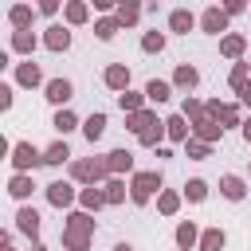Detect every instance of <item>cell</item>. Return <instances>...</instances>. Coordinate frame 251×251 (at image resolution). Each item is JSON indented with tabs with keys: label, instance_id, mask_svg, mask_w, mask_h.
Segmentation results:
<instances>
[{
	"label": "cell",
	"instance_id": "cell-39",
	"mask_svg": "<svg viewBox=\"0 0 251 251\" xmlns=\"http://www.w3.org/2000/svg\"><path fill=\"white\" fill-rule=\"evenodd\" d=\"M141 51H145V55H161V51H165V35H161V31H145V35H141Z\"/></svg>",
	"mask_w": 251,
	"mask_h": 251
},
{
	"label": "cell",
	"instance_id": "cell-11",
	"mask_svg": "<svg viewBox=\"0 0 251 251\" xmlns=\"http://www.w3.org/2000/svg\"><path fill=\"white\" fill-rule=\"evenodd\" d=\"M47 200H51L55 208H71V204L78 200V192H75L71 180H51V184H47Z\"/></svg>",
	"mask_w": 251,
	"mask_h": 251
},
{
	"label": "cell",
	"instance_id": "cell-33",
	"mask_svg": "<svg viewBox=\"0 0 251 251\" xmlns=\"http://www.w3.org/2000/svg\"><path fill=\"white\" fill-rule=\"evenodd\" d=\"M184 200H192V204H204L208 200V180H200V176H192V180H184Z\"/></svg>",
	"mask_w": 251,
	"mask_h": 251
},
{
	"label": "cell",
	"instance_id": "cell-3",
	"mask_svg": "<svg viewBox=\"0 0 251 251\" xmlns=\"http://www.w3.org/2000/svg\"><path fill=\"white\" fill-rule=\"evenodd\" d=\"M204 114L216 118L224 129H227V126H243V106H239V102H220V98H212V102H204Z\"/></svg>",
	"mask_w": 251,
	"mask_h": 251
},
{
	"label": "cell",
	"instance_id": "cell-8",
	"mask_svg": "<svg viewBox=\"0 0 251 251\" xmlns=\"http://www.w3.org/2000/svg\"><path fill=\"white\" fill-rule=\"evenodd\" d=\"M192 137H196V141H204V145H216V141L224 137V126H220L216 118H208V114H204V118H196V122H192Z\"/></svg>",
	"mask_w": 251,
	"mask_h": 251
},
{
	"label": "cell",
	"instance_id": "cell-9",
	"mask_svg": "<svg viewBox=\"0 0 251 251\" xmlns=\"http://www.w3.org/2000/svg\"><path fill=\"white\" fill-rule=\"evenodd\" d=\"M16 227H20L31 243H39V227H43V220H39V212H35L31 204H24V208L16 212Z\"/></svg>",
	"mask_w": 251,
	"mask_h": 251
},
{
	"label": "cell",
	"instance_id": "cell-12",
	"mask_svg": "<svg viewBox=\"0 0 251 251\" xmlns=\"http://www.w3.org/2000/svg\"><path fill=\"white\" fill-rule=\"evenodd\" d=\"M157 122H161V118H157V110H149V106H145V110H137V114H126V129H129L133 137H141V133H145V129H153Z\"/></svg>",
	"mask_w": 251,
	"mask_h": 251
},
{
	"label": "cell",
	"instance_id": "cell-13",
	"mask_svg": "<svg viewBox=\"0 0 251 251\" xmlns=\"http://www.w3.org/2000/svg\"><path fill=\"white\" fill-rule=\"evenodd\" d=\"M243 51H247V39H243L239 31H227V35L220 39V55H224V59H231V63H243Z\"/></svg>",
	"mask_w": 251,
	"mask_h": 251
},
{
	"label": "cell",
	"instance_id": "cell-30",
	"mask_svg": "<svg viewBox=\"0 0 251 251\" xmlns=\"http://www.w3.org/2000/svg\"><path fill=\"white\" fill-rule=\"evenodd\" d=\"M106 126H110V122H106V114H102V110H98V114H90V118H86V122H82V137H86V141H90V145H94V141H98V137H102V133H106Z\"/></svg>",
	"mask_w": 251,
	"mask_h": 251
},
{
	"label": "cell",
	"instance_id": "cell-45",
	"mask_svg": "<svg viewBox=\"0 0 251 251\" xmlns=\"http://www.w3.org/2000/svg\"><path fill=\"white\" fill-rule=\"evenodd\" d=\"M235 98H239V106H251V78H247V82L235 90Z\"/></svg>",
	"mask_w": 251,
	"mask_h": 251
},
{
	"label": "cell",
	"instance_id": "cell-48",
	"mask_svg": "<svg viewBox=\"0 0 251 251\" xmlns=\"http://www.w3.org/2000/svg\"><path fill=\"white\" fill-rule=\"evenodd\" d=\"M239 133H243V141L251 145V118H243V126H239Z\"/></svg>",
	"mask_w": 251,
	"mask_h": 251
},
{
	"label": "cell",
	"instance_id": "cell-14",
	"mask_svg": "<svg viewBox=\"0 0 251 251\" xmlns=\"http://www.w3.org/2000/svg\"><path fill=\"white\" fill-rule=\"evenodd\" d=\"M16 82L20 86H47L43 82V71H39V63H31V59H24V63H16Z\"/></svg>",
	"mask_w": 251,
	"mask_h": 251
},
{
	"label": "cell",
	"instance_id": "cell-17",
	"mask_svg": "<svg viewBox=\"0 0 251 251\" xmlns=\"http://www.w3.org/2000/svg\"><path fill=\"white\" fill-rule=\"evenodd\" d=\"M43 47H47V51H67V47H71V27L51 24V27L43 31Z\"/></svg>",
	"mask_w": 251,
	"mask_h": 251
},
{
	"label": "cell",
	"instance_id": "cell-15",
	"mask_svg": "<svg viewBox=\"0 0 251 251\" xmlns=\"http://www.w3.org/2000/svg\"><path fill=\"white\" fill-rule=\"evenodd\" d=\"M196 82H200V71H196L192 63H180V67L173 71V90H184V94H192V90H196Z\"/></svg>",
	"mask_w": 251,
	"mask_h": 251
},
{
	"label": "cell",
	"instance_id": "cell-42",
	"mask_svg": "<svg viewBox=\"0 0 251 251\" xmlns=\"http://www.w3.org/2000/svg\"><path fill=\"white\" fill-rule=\"evenodd\" d=\"M180 114H184L188 122H196V118H204V102H200V98H192V94H184V102H180Z\"/></svg>",
	"mask_w": 251,
	"mask_h": 251
},
{
	"label": "cell",
	"instance_id": "cell-44",
	"mask_svg": "<svg viewBox=\"0 0 251 251\" xmlns=\"http://www.w3.org/2000/svg\"><path fill=\"white\" fill-rule=\"evenodd\" d=\"M12 102H16V90L4 82V86H0V110H12Z\"/></svg>",
	"mask_w": 251,
	"mask_h": 251
},
{
	"label": "cell",
	"instance_id": "cell-1",
	"mask_svg": "<svg viewBox=\"0 0 251 251\" xmlns=\"http://www.w3.org/2000/svg\"><path fill=\"white\" fill-rule=\"evenodd\" d=\"M71 180L86 184V188H102L110 180V165L106 157H86V161H71Z\"/></svg>",
	"mask_w": 251,
	"mask_h": 251
},
{
	"label": "cell",
	"instance_id": "cell-36",
	"mask_svg": "<svg viewBox=\"0 0 251 251\" xmlns=\"http://www.w3.org/2000/svg\"><path fill=\"white\" fill-rule=\"evenodd\" d=\"M118 106H122L126 114H137V110H145V90H126V94H118Z\"/></svg>",
	"mask_w": 251,
	"mask_h": 251
},
{
	"label": "cell",
	"instance_id": "cell-28",
	"mask_svg": "<svg viewBox=\"0 0 251 251\" xmlns=\"http://www.w3.org/2000/svg\"><path fill=\"white\" fill-rule=\"evenodd\" d=\"M126 192H129V184H126L122 176H110V180L102 184V196H106V204H114V208L126 204Z\"/></svg>",
	"mask_w": 251,
	"mask_h": 251
},
{
	"label": "cell",
	"instance_id": "cell-41",
	"mask_svg": "<svg viewBox=\"0 0 251 251\" xmlns=\"http://www.w3.org/2000/svg\"><path fill=\"white\" fill-rule=\"evenodd\" d=\"M247 78H251V63H235V67H231V75H227V86H231V90H239Z\"/></svg>",
	"mask_w": 251,
	"mask_h": 251
},
{
	"label": "cell",
	"instance_id": "cell-43",
	"mask_svg": "<svg viewBox=\"0 0 251 251\" xmlns=\"http://www.w3.org/2000/svg\"><path fill=\"white\" fill-rule=\"evenodd\" d=\"M63 247H67V251H90V235H71V231H63Z\"/></svg>",
	"mask_w": 251,
	"mask_h": 251
},
{
	"label": "cell",
	"instance_id": "cell-7",
	"mask_svg": "<svg viewBox=\"0 0 251 251\" xmlns=\"http://www.w3.org/2000/svg\"><path fill=\"white\" fill-rule=\"evenodd\" d=\"M102 82H106V90L126 94V90H129V67H126V63H110V67L102 71Z\"/></svg>",
	"mask_w": 251,
	"mask_h": 251
},
{
	"label": "cell",
	"instance_id": "cell-51",
	"mask_svg": "<svg viewBox=\"0 0 251 251\" xmlns=\"http://www.w3.org/2000/svg\"><path fill=\"white\" fill-rule=\"evenodd\" d=\"M4 251H12V247H4Z\"/></svg>",
	"mask_w": 251,
	"mask_h": 251
},
{
	"label": "cell",
	"instance_id": "cell-4",
	"mask_svg": "<svg viewBox=\"0 0 251 251\" xmlns=\"http://www.w3.org/2000/svg\"><path fill=\"white\" fill-rule=\"evenodd\" d=\"M43 165V153L31 145V141H16L12 145V169L16 173H31V169H39Z\"/></svg>",
	"mask_w": 251,
	"mask_h": 251
},
{
	"label": "cell",
	"instance_id": "cell-46",
	"mask_svg": "<svg viewBox=\"0 0 251 251\" xmlns=\"http://www.w3.org/2000/svg\"><path fill=\"white\" fill-rule=\"evenodd\" d=\"M35 12H39V16H55V12H59V0H43Z\"/></svg>",
	"mask_w": 251,
	"mask_h": 251
},
{
	"label": "cell",
	"instance_id": "cell-21",
	"mask_svg": "<svg viewBox=\"0 0 251 251\" xmlns=\"http://www.w3.org/2000/svg\"><path fill=\"white\" fill-rule=\"evenodd\" d=\"M173 239H176V247H180V251H192V247H200V227H196L192 220H180Z\"/></svg>",
	"mask_w": 251,
	"mask_h": 251
},
{
	"label": "cell",
	"instance_id": "cell-49",
	"mask_svg": "<svg viewBox=\"0 0 251 251\" xmlns=\"http://www.w3.org/2000/svg\"><path fill=\"white\" fill-rule=\"evenodd\" d=\"M114 251H133V247L129 243H114Z\"/></svg>",
	"mask_w": 251,
	"mask_h": 251
},
{
	"label": "cell",
	"instance_id": "cell-34",
	"mask_svg": "<svg viewBox=\"0 0 251 251\" xmlns=\"http://www.w3.org/2000/svg\"><path fill=\"white\" fill-rule=\"evenodd\" d=\"M102 204H106L102 188H78V208H82V212H98Z\"/></svg>",
	"mask_w": 251,
	"mask_h": 251
},
{
	"label": "cell",
	"instance_id": "cell-26",
	"mask_svg": "<svg viewBox=\"0 0 251 251\" xmlns=\"http://www.w3.org/2000/svg\"><path fill=\"white\" fill-rule=\"evenodd\" d=\"M35 192V180H31V173H16L12 180H8V196L12 200H27Z\"/></svg>",
	"mask_w": 251,
	"mask_h": 251
},
{
	"label": "cell",
	"instance_id": "cell-35",
	"mask_svg": "<svg viewBox=\"0 0 251 251\" xmlns=\"http://www.w3.org/2000/svg\"><path fill=\"white\" fill-rule=\"evenodd\" d=\"M118 31H122V24H118L114 16H102V20H94V35H98L102 43H110V39H114Z\"/></svg>",
	"mask_w": 251,
	"mask_h": 251
},
{
	"label": "cell",
	"instance_id": "cell-2",
	"mask_svg": "<svg viewBox=\"0 0 251 251\" xmlns=\"http://www.w3.org/2000/svg\"><path fill=\"white\" fill-rule=\"evenodd\" d=\"M161 184H165V176H161L157 169H141V173L129 176V200H133V204H149L153 192H157V196L165 192Z\"/></svg>",
	"mask_w": 251,
	"mask_h": 251
},
{
	"label": "cell",
	"instance_id": "cell-50",
	"mask_svg": "<svg viewBox=\"0 0 251 251\" xmlns=\"http://www.w3.org/2000/svg\"><path fill=\"white\" fill-rule=\"evenodd\" d=\"M31 251H47V247H43V243H31Z\"/></svg>",
	"mask_w": 251,
	"mask_h": 251
},
{
	"label": "cell",
	"instance_id": "cell-18",
	"mask_svg": "<svg viewBox=\"0 0 251 251\" xmlns=\"http://www.w3.org/2000/svg\"><path fill=\"white\" fill-rule=\"evenodd\" d=\"M169 98H173V82H169V78H149V82H145V102L165 106Z\"/></svg>",
	"mask_w": 251,
	"mask_h": 251
},
{
	"label": "cell",
	"instance_id": "cell-29",
	"mask_svg": "<svg viewBox=\"0 0 251 251\" xmlns=\"http://www.w3.org/2000/svg\"><path fill=\"white\" fill-rule=\"evenodd\" d=\"M31 16H35V12H31L27 4H12V8H8V24H12L16 31H31Z\"/></svg>",
	"mask_w": 251,
	"mask_h": 251
},
{
	"label": "cell",
	"instance_id": "cell-24",
	"mask_svg": "<svg viewBox=\"0 0 251 251\" xmlns=\"http://www.w3.org/2000/svg\"><path fill=\"white\" fill-rule=\"evenodd\" d=\"M43 165H51V169L71 165V145H67V141H51V145L43 149Z\"/></svg>",
	"mask_w": 251,
	"mask_h": 251
},
{
	"label": "cell",
	"instance_id": "cell-32",
	"mask_svg": "<svg viewBox=\"0 0 251 251\" xmlns=\"http://www.w3.org/2000/svg\"><path fill=\"white\" fill-rule=\"evenodd\" d=\"M224 243H227L224 227H204V231H200V247H196V251H224Z\"/></svg>",
	"mask_w": 251,
	"mask_h": 251
},
{
	"label": "cell",
	"instance_id": "cell-27",
	"mask_svg": "<svg viewBox=\"0 0 251 251\" xmlns=\"http://www.w3.org/2000/svg\"><path fill=\"white\" fill-rule=\"evenodd\" d=\"M114 20H118L122 27H133V24L141 20V4H133V0H118V8H114Z\"/></svg>",
	"mask_w": 251,
	"mask_h": 251
},
{
	"label": "cell",
	"instance_id": "cell-23",
	"mask_svg": "<svg viewBox=\"0 0 251 251\" xmlns=\"http://www.w3.org/2000/svg\"><path fill=\"white\" fill-rule=\"evenodd\" d=\"M43 39L35 35V31H12V43H8V51H16V55H27L31 59V51L39 47Z\"/></svg>",
	"mask_w": 251,
	"mask_h": 251
},
{
	"label": "cell",
	"instance_id": "cell-37",
	"mask_svg": "<svg viewBox=\"0 0 251 251\" xmlns=\"http://www.w3.org/2000/svg\"><path fill=\"white\" fill-rule=\"evenodd\" d=\"M161 137H165V118H161L153 129H145V133L137 137V145H145V149H161Z\"/></svg>",
	"mask_w": 251,
	"mask_h": 251
},
{
	"label": "cell",
	"instance_id": "cell-25",
	"mask_svg": "<svg viewBox=\"0 0 251 251\" xmlns=\"http://www.w3.org/2000/svg\"><path fill=\"white\" fill-rule=\"evenodd\" d=\"M63 16H67V27H82V24L90 20V4H86V0H67Z\"/></svg>",
	"mask_w": 251,
	"mask_h": 251
},
{
	"label": "cell",
	"instance_id": "cell-5",
	"mask_svg": "<svg viewBox=\"0 0 251 251\" xmlns=\"http://www.w3.org/2000/svg\"><path fill=\"white\" fill-rule=\"evenodd\" d=\"M43 98H47L51 106L67 110V102L75 98V82H71V78H47V86H43Z\"/></svg>",
	"mask_w": 251,
	"mask_h": 251
},
{
	"label": "cell",
	"instance_id": "cell-40",
	"mask_svg": "<svg viewBox=\"0 0 251 251\" xmlns=\"http://www.w3.org/2000/svg\"><path fill=\"white\" fill-rule=\"evenodd\" d=\"M51 126H55L59 133H71V129H78V118H75L71 110H55V118H51Z\"/></svg>",
	"mask_w": 251,
	"mask_h": 251
},
{
	"label": "cell",
	"instance_id": "cell-10",
	"mask_svg": "<svg viewBox=\"0 0 251 251\" xmlns=\"http://www.w3.org/2000/svg\"><path fill=\"white\" fill-rule=\"evenodd\" d=\"M165 137L176 141V145H184V141L192 137V122H188L184 114H169V118H165Z\"/></svg>",
	"mask_w": 251,
	"mask_h": 251
},
{
	"label": "cell",
	"instance_id": "cell-38",
	"mask_svg": "<svg viewBox=\"0 0 251 251\" xmlns=\"http://www.w3.org/2000/svg\"><path fill=\"white\" fill-rule=\"evenodd\" d=\"M184 157H188V161H208V157H212V145L188 137V141H184Z\"/></svg>",
	"mask_w": 251,
	"mask_h": 251
},
{
	"label": "cell",
	"instance_id": "cell-20",
	"mask_svg": "<svg viewBox=\"0 0 251 251\" xmlns=\"http://www.w3.org/2000/svg\"><path fill=\"white\" fill-rule=\"evenodd\" d=\"M220 196H224V200H243V196H247V180L235 176V173H224V176H220Z\"/></svg>",
	"mask_w": 251,
	"mask_h": 251
},
{
	"label": "cell",
	"instance_id": "cell-16",
	"mask_svg": "<svg viewBox=\"0 0 251 251\" xmlns=\"http://www.w3.org/2000/svg\"><path fill=\"white\" fill-rule=\"evenodd\" d=\"M63 231H71V235H90V239H94V216L78 208V212H71V216H67Z\"/></svg>",
	"mask_w": 251,
	"mask_h": 251
},
{
	"label": "cell",
	"instance_id": "cell-47",
	"mask_svg": "<svg viewBox=\"0 0 251 251\" xmlns=\"http://www.w3.org/2000/svg\"><path fill=\"white\" fill-rule=\"evenodd\" d=\"M224 12H227V16H239V12H247V4H243V0H231V4H224Z\"/></svg>",
	"mask_w": 251,
	"mask_h": 251
},
{
	"label": "cell",
	"instance_id": "cell-31",
	"mask_svg": "<svg viewBox=\"0 0 251 251\" xmlns=\"http://www.w3.org/2000/svg\"><path fill=\"white\" fill-rule=\"evenodd\" d=\"M180 200H184V192L165 188V192L157 196V212H161V216H176V212H180Z\"/></svg>",
	"mask_w": 251,
	"mask_h": 251
},
{
	"label": "cell",
	"instance_id": "cell-22",
	"mask_svg": "<svg viewBox=\"0 0 251 251\" xmlns=\"http://www.w3.org/2000/svg\"><path fill=\"white\" fill-rule=\"evenodd\" d=\"M196 24H200V20H196L188 8H173V12H169V31H176V35H188Z\"/></svg>",
	"mask_w": 251,
	"mask_h": 251
},
{
	"label": "cell",
	"instance_id": "cell-6",
	"mask_svg": "<svg viewBox=\"0 0 251 251\" xmlns=\"http://www.w3.org/2000/svg\"><path fill=\"white\" fill-rule=\"evenodd\" d=\"M227 20H231V16H227L220 4H212V8H204V12H200V31H208V35H220V39H224Z\"/></svg>",
	"mask_w": 251,
	"mask_h": 251
},
{
	"label": "cell",
	"instance_id": "cell-19",
	"mask_svg": "<svg viewBox=\"0 0 251 251\" xmlns=\"http://www.w3.org/2000/svg\"><path fill=\"white\" fill-rule=\"evenodd\" d=\"M106 165H110V176H122V173L133 176V153L129 149H110L106 153Z\"/></svg>",
	"mask_w": 251,
	"mask_h": 251
}]
</instances>
